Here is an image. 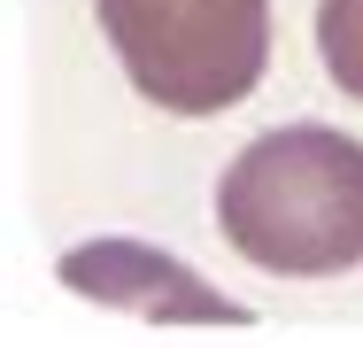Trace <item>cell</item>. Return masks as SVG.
<instances>
[{"instance_id":"obj_1","label":"cell","mask_w":363,"mask_h":348,"mask_svg":"<svg viewBox=\"0 0 363 348\" xmlns=\"http://www.w3.org/2000/svg\"><path fill=\"white\" fill-rule=\"evenodd\" d=\"M217 232L279 278H333L363 263V139L333 124H279L217 178Z\"/></svg>"},{"instance_id":"obj_2","label":"cell","mask_w":363,"mask_h":348,"mask_svg":"<svg viewBox=\"0 0 363 348\" xmlns=\"http://www.w3.org/2000/svg\"><path fill=\"white\" fill-rule=\"evenodd\" d=\"M124 77L170 116H217L271 62V0H93Z\"/></svg>"},{"instance_id":"obj_3","label":"cell","mask_w":363,"mask_h":348,"mask_svg":"<svg viewBox=\"0 0 363 348\" xmlns=\"http://www.w3.org/2000/svg\"><path fill=\"white\" fill-rule=\"evenodd\" d=\"M62 286L124 310V317H155V325H247V310L217 294L201 271H186L178 256L147 248V240H85L62 256Z\"/></svg>"},{"instance_id":"obj_4","label":"cell","mask_w":363,"mask_h":348,"mask_svg":"<svg viewBox=\"0 0 363 348\" xmlns=\"http://www.w3.org/2000/svg\"><path fill=\"white\" fill-rule=\"evenodd\" d=\"M317 55L333 70V85L363 101V0H317Z\"/></svg>"}]
</instances>
